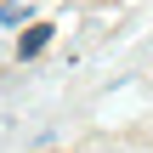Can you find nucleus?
I'll use <instances>...</instances> for the list:
<instances>
[{
  "mask_svg": "<svg viewBox=\"0 0 153 153\" xmlns=\"http://www.w3.org/2000/svg\"><path fill=\"white\" fill-rule=\"evenodd\" d=\"M51 34H57L51 23H28V28L17 34V62H34V57H40V51L51 45Z\"/></svg>",
  "mask_w": 153,
  "mask_h": 153,
  "instance_id": "nucleus-1",
  "label": "nucleus"
},
{
  "mask_svg": "<svg viewBox=\"0 0 153 153\" xmlns=\"http://www.w3.org/2000/svg\"><path fill=\"white\" fill-rule=\"evenodd\" d=\"M0 23H6V28H28V23H34V6H28V0H11V6H0Z\"/></svg>",
  "mask_w": 153,
  "mask_h": 153,
  "instance_id": "nucleus-2",
  "label": "nucleus"
}]
</instances>
